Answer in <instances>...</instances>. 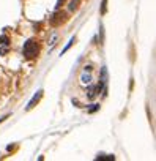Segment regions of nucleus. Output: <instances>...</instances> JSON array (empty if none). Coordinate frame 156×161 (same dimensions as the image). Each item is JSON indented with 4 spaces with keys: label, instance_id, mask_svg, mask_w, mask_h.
Segmentation results:
<instances>
[{
    "label": "nucleus",
    "instance_id": "obj_8",
    "mask_svg": "<svg viewBox=\"0 0 156 161\" xmlns=\"http://www.w3.org/2000/svg\"><path fill=\"white\" fill-rule=\"evenodd\" d=\"M57 40V35H52V38H51V46H54V41Z\"/></svg>",
    "mask_w": 156,
    "mask_h": 161
},
{
    "label": "nucleus",
    "instance_id": "obj_5",
    "mask_svg": "<svg viewBox=\"0 0 156 161\" xmlns=\"http://www.w3.org/2000/svg\"><path fill=\"white\" fill-rule=\"evenodd\" d=\"M66 21V14L65 13H57V14H54V18L51 19V24L52 25H58V24H62V22H65Z\"/></svg>",
    "mask_w": 156,
    "mask_h": 161
},
{
    "label": "nucleus",
    "instance_id": "obj_4",
    "mask_svg": "<svg viewBox=\"0 0 156 161\" xmlns=\"http://www.w3.org/2000/svg\"><path fill=\"white\" fill-rule=\"evenodd\" d=\"M41 98H43V90H38V92L35 93V97L29 101V104H27V111H30L32 108H35V104H36V103H38Z\"/></svg>",
    "mask_w": 156,
    "mask_h": 161
},
{
    "label": "nucleus",
    "instance_id": "obj_7",
    "mask_svg": "<svg viewBox=\"0 0 156 161\" xmlns=\"http://www.w3.org/2000/svg\"><path fill=\"white\" fill-rule=\"evenodd\" d=\"M77 5H79V0H73V2L69 3V10H71V11L77 10Z\"/></svg>",
    "mask_w": 156,
    "mask_h": 161
},
{
    "label": "nucleus",
    "instance_id": "obj_3",
    "mask_svg": "<svg viewBox=\"0 0 156 161\" xmlns=\"http://www.w3.org/2000/svg\"><path fill=\"white\" fill-rule=\"evenodd\" d=\"M8 51H10V40L8 36L2 35L0 36V55H7Z\"/></svg>",
    "mask_w": 156,
    "mask_h": 161
},
{
    "label": "nucleus",
    "instance_id": "obj_2",
    "mask_svg": "<svg viewBox=\"0 0 156 161\" xmlns=\"http://www.w3.org/2000/svg\"><path fill=\"white\" fill-rule=\"evenodd\" d=\"M90 73H92V66L87 65V66L84 68V73L81 74V84H82V86H90V84H92L93 77H92Z\"/></svg>",
    "mask_w": 156,
    "mask_h": 161
},
{
    "label": "nucleus",
    "instance_id": "obj_6",
    "mask_svg": "<svg viewBox=\"0 0 156 161\" xmlns=\"http://www.w3.org/2000/svg\"><path fill=\"white\" fill-rule=\"evenodd\" d=\"M101 159H109V161H114L115 156L114 155H98L96 156V161H101Z\"/></svg>",
    "mask_w": 156,
    "mask_h": 161
},
{
    "label": "nucleus",
    "instance_id": "obj_1",
    "mask_svg": "<svg viewBox=\"0 0 156 161\" xmlns=\"http://www.w3.org/2000/svg\"><path fill=\"white\" fill-rule=\"evenodd\" d=\"M22 54L27 57V58H33L40 54V44L35 41V40H29L24 47H22Z\"/></svg>",
    "mask_w": 156,
    "mask_h": 161
}]
</instances>
